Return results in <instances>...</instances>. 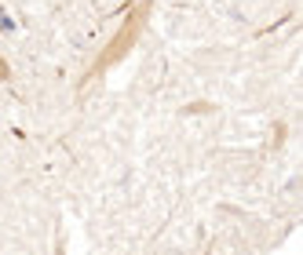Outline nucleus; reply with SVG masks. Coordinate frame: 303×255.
<instances>
[]
</instances>
